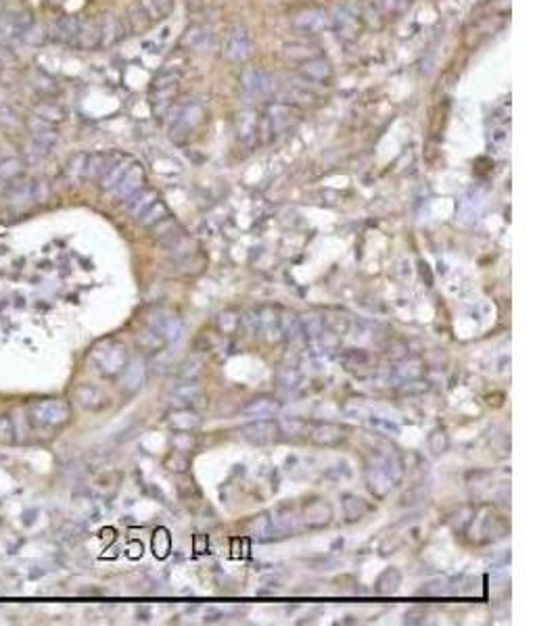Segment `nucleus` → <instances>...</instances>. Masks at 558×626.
Returning a JSON list of instances; mask_svg holds the SVG:
<instances>
[{"label":"nucleus","instance_id":"1","mask_svg":"<svg viewBox=\"0 0 558 626\" xmlns=\"http://www.w3.org/2000/svg\"><path fill=\"white\" fill-rule=\"evenodd\" d=\"M90 359L102 376H107V378H116V376H120L124 371V367L128 363V351L118 340H102L90 351Z\"/></svg>","mask_w":558,"mask_h":626},{"label":"nucleus","instance_id":"2","mask_svg":"<svg viewBox=\"0 0 558 626\" xmlns=\"http://www.w3.org/2000/svg\"><path fill=\"white\" fill-rule=\"evenodd\" d=\"M205 117V102L199 98H192L184 104H178L174 109V117H172V138H184L188 136L197 125L203 121Z\"/></svg>","mask_w":558,"mask_h":626},{"label":"nucleus","instance_id":"3","mask_svg":"<svg viewBox=\"0 0 558 626\" xmlns=\"http://www.w3.org/2000/svg\"><path fill=\"white\" fill-rule=\"evenodd\" d=\"M71 409L63 399H42L30 405V420L34 426H61L69 420Z\"/></svg>","mask_w":558,"mask_h":626},{"label":"nucleus","instance_id":"4","mask_svg":"<svg viewBox=\"0 0 558 626\" xmlns=\"http://www.w3.org/2000/svg\"><path fill=\"white\" fill-rule=\"evenodd\" d=\"M178 86H180V71L163 69L155 77L153 88H151V102H153L155 113L163 115L168 109H172L174 98L178 94Z\"/></svg>","mask_w":558,"mask_h":626},{"label":"nucleus","instance_id":"5","mask_svg":"<svg viewBox=\"0 0 558 626\" xmlns=\"http://www.w3.org/2000/svg\"><path fill=\"white\" fill-rule=\"evenodd\" d=\"M274 90V84H272V77L260 69H245L243 75H241V94L245 98H251V100H258V98H266L270 96Z\"/></svg>","mask_w":558,"mask_h":626},{"label":"nucleus","instance_id":"6","mask_svg":"<svg viewBox=\"0 0 558 626\" xmlns=\"http://www.w3.org/2000/svg\"><path fill=\"white\" fill-rule=\"evenodd\" d=\"M280 426L272 420H258L241 428V436L253 445H270L280 436Z\"/></svg>","mask_w":558,"mask_h":626},{"label":"nucleus","instance_id":"7","mask_svg":"<svg viewBox=\"0 0 558 626\" xmlns=\"http://www.w3.org/2000/svg\"><path fill=\"white\" fill-rule=\"evenodd\" d=\"M291 117H293V111L291 107L282 104V102H274L268 107L266 115H264V130L266 134H270L272 138L274 136H280L289 125H291Z\"/></svg>","mask_w":558,"mask_h":626},{"label":"nucleus","instance_id":"8","mask_svg":"<svg viewBox=\"0 0 558 626\" xmlns=\"http://www.w3.org/2000/svg\"><path fill=\"white\" fill-rule=\"evenodd\" d=\"M224 55H226V59L237 61V63L245 61L251 55V36L245 28L237 26L231 30L226 44H224Z\"/></svg>","mask_w":558,"mask_h":626},{"label":"nucleus","instance_id":"9","mask_svg":"<svg viewBox=\"0 0 558 626\" xmlns=\"http://www.w3.org/2000/svg\"><path fill=\"white\" fill-rule=\"evenodd\" d=\"M145 184V169L141 163H130V167L126 169V174L122 176V180L116 184V188L111 190L114 199L118 201H126L128 196H132L136 190H141Z\"/></svg>","mask_w":558,"mask_h":626},{"label":"nucleus","instance_id":"10","mask_svg":"<svg viewBox=\"0 0 558 626\" xmlns=\"http://www.w3.org/2000/svg\"><path fill=\"white\" fill-rule=\"evenodd\" d=\"M149 326H151V330H155L168 342L178 340L182 336V324H180V320L176 315L168 313V311H161V309L151 313Z\"/></svg>","mask_w":558,"mask_h":626},{"label":"nucleus","instance_id":"11","mask_svg":"<svg viewBox=\"0 0 558 626\" xmlns=\"http://www.w3.org/2000/svg\"><path fill=\"white\" fill-rule=\"evenodd\" d=\"M293 26L297 30L305 32V34H318V32H322L330 26V17L324 11L307 9V11H301L293 17Z\"/></svg>","mask_w":558,"mask_h":626},{"label":"nucleus","instance_id":"12","mask_svg":"<svg viewBox=\"0 0 558 626\" xmlns=\"http://www.w3.org/2000/svg\"><path fill=\"white\" fill-rule=\"evenodd\" d=\"M299 73L303 80L307 82H314V84H324L332 77V67L330 63L324 59V57H314L309 61H303L299 63Z\"/></svg>","mask_w":558,"mask_h":626},{"label":"nucleus","instance_id":"13","mask_svg":"<svg viewBox=\"0 0 558 626\" xmlns=\"http://www.w3.org/2000/svg\"><path fill=\"white\" fill-rule=\"evenodd\" d=\"M330 28H334L339 38L352 40L358 34V15L350 7H341L330 17Z\"/></svg>","mask_w":558,"mask_h":626},{"label":"nucleus","instance_id":"14","mask_svg":"<svg viewBox=\"0 0 558 626\" xmlns=\"http://www.w3.org/2000/svg\"><path fill=\"white\" fill-rule=\"evenodd\" d=\"M28 128H30V134H32V140H36V142H40V145H44V147H55L57 142H59V132H57V128L53 123H48V121H42V119H38V117H32L30 121H28Z\"/></svg>","mask_w":558,"mask_h":626},{"label":"nucleus","instance_id":"15","mask_svg":"<svg viewBox=\"0 0 558 626\" xmlns=\"http://www.w3.org/2000/svg\"><path fill=\"white\" fill-rule=\"evenodd\" d=\"M98 32H100V46H114L124 38V24L114 15H105L98 21Z\"/></svg>","mask_w":558,"mask_h":626},{"label":"nucleus","instance_id":"16","mask_svg":"<svg viewBox=\"0 0 558 626\" xmlns=\"http://www.w3.org/2000/svg\"><path fill=\"white\" fill-rule=\"evenodd\" d=\"M155 201H157V192H155V190H151V188H141V190H136L132 196H128V199L124 201V207H126V211H128L132 217H141Z\"/></svg>","mask_w":558,"mask_h":626},{"label":"nucleus","instance_id":"17","mask_svg":"<svg viewBox=\"0 0 558 626\" xmlns=\"http://www.w3.org/2000/svg\"><path fill=\"white\" fill-rule=\"evenodd\" d=\"M75 401L82 409H92V412L107 405V397L96 387H90V385H80L75 389Z\"/></svg>","mask_w":558,"mask_h":626},{"label":"nucleus","instance_id":"18","mask_svg":"<svg viewBox=\"0 0 558 626\" xmlns=\"http://www.w3.org/2000/svg\"><path fill=\"white\" fill-rule=\"evenodd\" d=\"M32 113H34V117H38L42 121H48L53 125L65 121V117H67V109L61 107L59 102H53V100H40V102H36L32 107Z\"/></svg>","mask_w":558,"mask_h":626},{"label":"nucleus","instance_id":"19","mask_svg":"<svg viewBox=\"0 0 558 626\" xmlns=\"http://www.w3.org/2000/svg\"><path fill=\"white\" fill-rule=\"evenodd\" d=\"M122 376H124V389L126 391H130V393L138 391L145 385V380H147V365H145V361L136 359L132 363H126Z\"/></svg>","mask_w":558,"mask_h":626},{"label":"nucleus","instance_id":"20","mask_svg":"<svg viewBox=\"0 0 558 626\" xmlns=\"http://www.w3.org/2000/svg\"><path fill=\"white\" fill-rule=\"evenodd\" d=\"M82 30V24L75 17H63L55 24V34L53 38L59 42H67V44H75L78 34Z\"/></svg>","mask_w":558,"mask_h":626},{"label":"nucleus","instance_id":"21","mask_svg":"<svg viewBox=\"0 0 558 626\" xmlns=\"http://www.w3.org/2000/svg\"><path fill=\"white\" fill-rule=\"evenodd\" d=\"M130 159H126V157H122V159H118L114 165H111L102 176H100V186H102V190H107V192H111L116 188V184L122 180V176L126 174V169L130 167Z\"/></svg>","mask_w":558,"mask_h":626},{"label":"nucleus","instance_id":"22","mask_svg":"<svg viewBox=\"0 0 558 626\" xmlns=\"http://www.w3.org/2000/svg\"><path fill=\"white\" fill-rule=\"evenodd\" d=\"M201 397H203V391H201V387H199L197 383H192V380H186V383L174 387V391H172V399H176L182 407H184V405L197 403Z\"/></svg>","mask_w":558,"mask_h":626},{"label":"nucleus","instance_id":"23","mask_svg":"<svg viewBox=\"0 0 558 626\" xmlns=\"http://www.w3.org/2000/svg\"><path fill=\"white\" fill-rule=\"evenodd\" d=\"M278 409H280V403H278V401L268 399V397H262V399H253V401L243 409V414H245V416H251V418H270V416H274Z\"/></svg>","mask_w":558,"mask_h":626},{"label":"nucleus","instance_id":"24","mask_svg":"<svg viewBox=\"0 0 558 626\" xmlns=\"http://www.w3.org/2000/svg\"><path fill=\"white\" fill-rule=\"evenodd\" d=\"M318 55H320L318 46L307 44V42H293V44H287V46H285V57L291 59V61H297V63L309 61V59H314V57H318Z\"/></svg>","mask_w":558,"mask_h":626},{"label":"nucleus","instance_id":"25","mask_svg":"<svg viewBox=\"0 0 558 626\" xmlns=\"http://www.w3.org/2000/svg\"><path fill=\"white\" fill-rule=\"evenodd\" d=\"M24 172H26V165L21 159H17V157L0 159V184H9V182L17 180Z\"/></svg>","mask_w":558,"mask_h":626},{"label":"nucleus","instance_id":"26","mask_svg":"<svg viewBox=\"0 0 558 626\" xmlns=\"http://www.w3.org/2000/svg\"><path fill=\"white\" fill-rule=\"evenodd\" d=\"M305 520L312 526H324L330 520V508L324 504V501H316V504L305 508Z\"/></svg>","mask_w":558,"mask_h":626},{"label":"nucleus","instance_id":"27","mask_svg":"<svg viewBox=\"0 0 558 626\" xmlns=\"http://www.w3.org/2000/svg\"><path fill=\"white\" fill-rule=\"evenodd\" d=\"M312 439L320 445H334L339 443L343 439L341 430L337 426H330V424H320L312 430Z\"/></svg>","mask_w":558,"mask_h":626},{"label":"nucleus","instance_id":"28","mask_svg":"<svg viewBox=\"0 0 558 626\" xmlns=\"http://www.w3.org/2000/svg\"><path fill=\"white\" fill-rule=\"evenodd\" d=\"M75 44L80 48H96L100 46V32H98V21L96 24H88V26H82L80 34H78V40Z\"/></svg>","mask_w":558,"mask_h":626},{"label":"nucleus","instance_id":"29","mask_svg":"<svg viewBox=\"0 0 558 626\" xmlns=\"http://www.w3.org/2000/svg\"><path fill=\"white\" fill-rule=\"evenodd\" d=\"M141 9L149 15V19H161L170 13L172 0H141Z\"/></svg>","mask_w":558,"mask_h":626},{"label":"nucleus","instance_id":"30","mask_svg":"<svg viewBox=\"0 0 558 626\" xmlns=\"http://www.w3.org/2000/svg\"><path fill=\"white\" fill-rule=\"evenodd\" d=\"M170 213H168V209H165V205L157 199L141 217H136L138 219V223H143V225H155V223H159L161 219H165Z\"/></svg>","mask_w":558,"mask_h":626},{"label":"nucleus","instance_id":"31","mask_svg":"<svg viewBox=\"0 0 558 626\" xmlns=\"http://www.w3.org/2000/svg\"><path fill=\"white\" fill-rule=\"evenodd\" d=\"M258 132V119L253 111H245L239 115V138L249 140Z\"/></svg>","mask_w":558,"mask_h":626},{"label":"nucleus","instance_id":"32","mask_svg":"<svg viewBox=\"0 0 558 626\" xmlns=\"http://www.w3.org/2000/svg\"><path fill=\"white\" fill-rule=\"evenodd\" d=\"M84 167H86V155L84 153H80V155H73L69 161H67V165H65V176L69 178V180H82L84 178Z\"/></svg>","mask_w":558,"mask_h":626},{"label":"nucleus","instance_id":"33","mask_svg":"<svg viewBox=\"0 0 558 626\" xmlns=\"http://www.w3.org/2000/svg\"><path fill=\"white\" fill-rule=\"evenodd\" d=\"M170 545H172V541H170L168 531H165V528H157L155 535H153V551H155V555H157L159 560L168 558Z\"/></svg>","mask_w":558,"mask_h":626},{"label":"nucleus","instance_id":"34","mask_svg":"<svg viewBox=\"0 0 558 626\" xmlns=\"http://www.w3.org/2000/svg\"><path fill=\"white\" fill-rule=\"evenodd\" d=\"M17 432L15 424L9 416H0V445H15Z\"/></svg>","mask_w":558,"mask_h":626},{"label":"nucleus","instance_id":"35","mask_svg":"<svg viewBox=\"0 0 558 626\" xmlns=\"http://www.w3.org/2000/svg\"><path fill=\"white\" fill-rule=\"evenodd\" d=\"M82 535H84V528H82L78 522H67V524H63V528H61V533H59L61 541L67 543V545L78 543V541L82 539Z\"/></svg>","mask_w":558,"mask_h":626},{"label":"nucleus","instance_id":"36","mask_svg":"<svg viewBox=\"0 0 558 626\" xmlns=\"http://www.w3.org/2000/svg\"><path fill=\"white\" fill-rule=\"evenodd\" d=\"M163 342H165V340H163L155 330H147V332L138 334V344H141L143 349H147V351H157Z\"/></svg>","mask_w":558,"mask_h":626},{"label":"nucleus","instance_id":"37","mask_svg":"<svg viewBox=\"0 0 558 626\" xmlns=\"http://www.w3.org/2000/svg\"><path fill=\"white\" fill-rule=\"evenodd\" d=\"M26 155L30 157V161L38 163V161H42V159H46L51 155V147H44V145L32 140V142L26 145Z\"/></svg>","mask_w":558,"mask_h":626},{"label":"nucleus","instance_id":"38","mask_svg":"<svg viewBox=\"0 0 558 626\" xmlns=\"http://www.w3.org/2000/svg\"><path fill=\"white\" fill-rule=\"evenodd\" d=\"M368 424L372 426V428H377V430H385V432H393V434H397L399 432V426L395 424V422H391V418H383V416H370L368 418Z\"/></svg>","mask_w":558,"mask_h":626},{"label":"nucleus","instance_id":"39","mask_svg":"<svg viewBox=\"0 0 558 626\" xmlns=\"http://www.w3.org/2000/svg\"><path fill=\"white\" fill-rule=\"evenodd\" d=\"M32 86H34L36 90H40V92H55V90H57V82H55L53 77L44 75V73L34 75V77H32Z\"/></svg>","mask_w":558,"mask_h":626},{"label":"nucleus","instance_id":"40","mask_svg":"<svg viewBox=\"0 0 558 626\" xmlns=\"http://www.w3.org/2000/svg\"><path fill=\"white\" fill-rule=\"evenodd\" d=\"M241 324V317H235L231 311H226V313H219V317H217V326H219V330H224V332H233V330H237V326Z\"/></svg>","mask_w":558,"mask_h":626},{"label":"nucleus","instance_id":"41","mask_svg":"<svg viewBox=\"0 0 558 626\" xmlns=\"http://www.w3.org/2000/svg\"><path fill=\"white\" fill-rule=\"evenodd\" d=\"M299 380H301V374L295 369V367H285L282 371H280V385L282 387H297L299 385Z\"/></svg>","mask_w":558,"mask_h":626},{"label":"nucleus","instance_id":"42","mask_svg":"<svg viewBox=\"0 0 558 626\" xmlns=\"http://www.w3.org/2000/svg\"><path fill=\"white\" fill-rule=\"evenodd\" d=\"M429 447H431L433 453L445 451V449H448V436H445L441 430H435V432L431 434V439H429Z\"/></svg>","mask_w":558,"mask_h":626},{"label":"nucleus","instance_id":"43","mask_svg":"<svg viewBox=\"0 0 558 626\" xmlns=\"http://www.w3.org/2000/svg\"><path fill=\"white\" fill-rule=\"evenodd\" d=\"M377 3L387 11V13H399L406 9L408 0H377Z\"/></svg>","mask_w":558,"mask_h":626},{"label":"nucleus","instance_id":"44","mask_svg":"<svg viewBox=\"0 0 558 626\" xmlns=\"http://www.w3.org/2000/svg\"><path fill=\"white\" fill-rule=\"evenodd\" d=\"M24 40L30 42V44H40V42L46 40V36L42 34V30H40L38 26H32V28L24 34Z\"/></svg>","mask_w":558,"mask_h":626},{"label":"nucleus","instance_id":"45","mask_svg":"<svg viewBox=\"0 0 558 626\" xmlns=\"http://www.w3.org/2000/svg\"><path fill=\"white\" fill-rule=\"evenodd\" d=\"M130 558H138V555H143V545L141 543H132L130 545V553H128Z\"/></svg>","mask_w":558,"mask_h":626},{"label":"nucleus","instance_id":"46","mask_svg":"<svg viewBox=\"0 0 558 626\" xmlns=\"http://www.w3.org/2000/svg\"><path fill=\"white\" fill-rule=\"evenodd\" d=\"M203 547H205V537H197V539H195V551H197V553H203V551H205Z\"/></svg>","mask_w":558,"mask_h":626},{"label":"nucleus","instance_id":"47","mask_svg":"<svg viewBox=\"0 0 558 626\" xmlns=\"http://www.w3.org/2000/svg\"><path fill=\"white\" fill-rule=\"evenodd\" d=\"M0 65H3V61H0Z\"/></svg>","mask_w":558,"mask_h":626}]
</instances>
